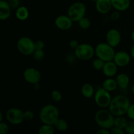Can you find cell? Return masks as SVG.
<instances>
[{"label": "cell", "instance_id": "cell-2", "mask_svg": "<svg viewBox=\"0 0 134 134\" xmlns=\"http://www.w3.org/2000/svg\"><path fill=\"white\" fill-rule=\"evenodd\" d=\"M39 117L43 124L54 125L56 120L60 118V111L54 105L47 104L40 110Z\"/></svg>", "mask_w": 134, "mask_h": 134}, {"label": "cell", "instance_id": "cell-32", "mask_svg": "<svg viewBox=\"0 0 134 134\" xmlns=\"http://www.w3.org/2000/svg\"><path fill=\"white\" fill-rule=\"evenodd\" d=\"M126 115L130 120H134V103L130 105L127 111Z\"/></svg>", "mask_w": 134, "mask_h": 134}, {"label": "cell", "instance_id": "cell-29", "mask_svg": "<svg viewBox=\"0 0 134 134\" xmlns=\"http://www.w3.org/2000/svg\"><path fill=\"white\" fill-rule=\"evenodd\" d=\"M126 133L134 134V120H130L128 122L126 126L124 128Z\"/></svg>", "mask_w": 134, "mask_h": 134}, {"label": "cell", "instance_id": "cell-26", "mask_svg": "<svg viewBox=\"0 0 134 134\" xmlns=\"http://www.w3.org/2000/svg\"><path fill=\"white\" fill-rule=\"evenodd\" d=\"M105 62L103 61V60L99 58H97L92 62V67L96 70L102 71L105 65Z\"/></svg>", "mask_w": 134, "mask_h": 134}, {"label": "cell", "instance_id": "cell-13", "mask_svg": "<svg viewBox=\"0 0 134 134\" xmlns=\"http://www.w3.org/2000/svg\"><path fill=\"white\" fill-rule=\"evenodd\" d=\"M106 41L113 47H116L121 42V34L120 31L116 29L109 30L106 34Z\"/></svg>", "mask_w": 134, "mask_h": 134}, {"label": "cell", "instance_id": "cell-10", "mask_svg": "<svg viewBox=\"0 0 134 134\" xmlns=\"http://www.w3.org/2000/svg\"><path fill=\"white\" fill-rule=\"evenodd\" d=\"M23 77L25 81L31 85L39 83L41 80V73L38 69L34 68H27L23 73Z\"/></svg>", "mask_w": 134, "mask_h": 134}, {"label": "cell", "instance_id": "cell-42", "mask_svg": "<svg viewBox=\"0 0 134 134\" xmlns=\"http://www.w3.org/2000/svg\"><path fill=\"white\" fill-rule=\"evenodd\" d=\"M131 90H132V94H133L134 95V83L133 84V85L132 86V88H131Z\"/></svg>", "mask_w": 134, "mask_h": 134}, {"label": "cell", "instance_id": "cell-3", "mask_svg": "<svg viewBox=\"0 0 134 134\" xmlns=\"http://www.w3.org/2000/svg\"><path fill=\"white\" fill-rule=\"evenodd\" d=\"M115 116L110 112L109 110L102 108L96 111L94 116L95 121L99 128L111 129L114 126Z\"/></svg>", "mask_w": 134, "mask_h": 134}, {"label": "cell", "instance_id": "cell-22", "mask_svg": "<svg viewBox=\"0 0 134 134\" xmlns=\"http://www.w3.org/2000/svg\"><path fill=\"white\" fill-rule=\"evenodd\" d=\"M54 126L55 129L57 130L59 132H66L68 130V128H69V124H68V122L65 120L59 118L56 120V122L54 124Z\"/></svg>", "mask_w": 134, "mask_h": 134}, {"label": "cell", "instance_id": "cell-28", "mask_svg": "<svg viewBox=\"0 0 134 134\" xmlns=\"http://www.w3.org/2000/svg\"><path fill=\"white\" fill-rule=\"evenodd\" d=\"M51 98L53 101L56 102H58L62 100V95L61 92L57 90H54L51 92Z\"/></svg>", "mask_w": 134, "mask_h": 134}, {"label": "cell", "instance_id": "cell-23", "mask_svg": "<svg viewBox=\"0 0 134 134\" xmlns=\"http://www.w3.org/2000/svg\"><path fill=\"white\" fill-rule=\"evenodd\" d=\"M55 128L54 125L48 124H43L39 128V134H53L55 132Z\"/></svg>", "mask_w": 134, "mask_h": 134}, {"label": "cell", "instance_id": "cell-30", "mask_svg": "<svg viewBox=\"0 0 134 134\" xmlns=\"http://www.w3.org/2000/svg\"><path fill=\"white\" fill-rule=\"evenodd\" d=\"M9 132V126L7 123L0 122V134H7Z\"/></svg>", "mask_w": 134, "mask_h": 134}, {"label": "cell", "instance_id": "cell-14", "mask_svg": "<svg viewBox=\"0 0 134 134\" xmlns=\"http://www.w3.org/2000/svg\"><path fill=\"white\" fill-rule=\"evenodd\" d=\"M103 73L107 77H113L115 76L118 71V65L113 60L106 62L102 69Z\"/></svg>", "mask_w": 134, "mask_h": 134}, {"label": "cell", "instance_id": "cell-9", "mask_svg": "<svg viewBox=\"0 0 134 134\" xmlns=\"http://www.w3.org/2000/svg\"><path fill=\"white\" fill-rule=\"evenodd\" d=\"M7 120L13 125H19L24 120V111L16 107H12L7 111L5 114Z\"/></svg>", "mask_w": 134, "mask_h": 134}, {"label": "cell", "instance_id": "cell-34", "mask_svg": "<svg viewBox=\"0 0 134 134\" xmlns=\"http://www.w3.org/2000/svg\"><path fill=\"white\" fill-rule=\"evenodd\" d=\"M35 50H43L44 47V43L41 40H37L34 41Z\"/></svg>", "mask_w": 134, "mask_h": 134}, {"label": "cell", "instance_id": "cell-1", "mask_svg": "<svg viewBox=\"0 0 134 134\" xmlns=\"http://www.w3.org/2000/svg\"><path fill=\"white\" fill-rule=\"evenodd\" d=\"M129 98L123 94H119L112 98L109 110L115 116H124L130 106Z\"/></svg>", "mask_w": 134, "mask_h": 134}, {"label": "cell", "instance_id": "cell-40", "mask_svg": "<svg viewBox=\"0 0 134 134\" xmlns=\"http://www.w3.org/2000/svg\"><path fill=\"white\" fill-rule=\"evenodd\" d=\"M131 39H132V40L134 42V30L132 31V34H131Z\"/></svg>", "mask_w": 134, "mask_h": 134}, {"label": "cell", "instance_id": "cell-24", "mask_svg": "<svg viewBox=\"0 0 134 134\" xmlns=\"http://www.w3.org/2000/svg\"><path fill=\"white\" fill-rule=\"evenodd\" d=\"M128 122L127 119L123 116H115V121H114V126L124 130L127 124H128Z\"/></svg>", "mask_w": 134, "mask_h": 134}, {"label": "cell", "instance_id": "cell-16", "mask_svg": "<svg viewBox=\"0 0 134 134\" xmlns=\"http://www.w3.org/2000/svg\"><path fill=\"white\" fill-rule=\"evenodd\" d=\"M11 7L8 1L0 0V20H6L11 14Z\"/></svg>", "mask_w": 134, "mask_h": 134}, {"label": "cell", "instance_id": "cell-31", "mask_svg": "<svg viewBox=\"0 0 134 134\" xmlns=\"http://www.w3.org/2000/svg\"><path fill=\"white\" fill-rule=\"evenodd\" d=\"M34 118V113L33 111L30 110H27V111H24V120L30 121L31 120Z\"/></svg>", "mask_w": 134, "mask_h": 134}, {"label": "cell", "instance_id": "cell-36", "mask_svg": "<svg viewBox=\"0 0 134 134\" xmlns=\"http://www.w3.org/2000/svg\"><path fill=\"white\" fill-rule=\"evenodd\" d=\"M79 44L80 43H79L78 41L76 40V39H73V40L70 41V42H69V47L72 49L75 50L78 47V46L79 45Z\"/></svg>", "mask_w": 134, "mask_h": 134}, {"label": "cell", "instance_id": "cell-27", "mask_svg": "<svg viewBox=\"0 0 134 134\" xmlns=\"http://www.w3.org/2000/svg\"><path fill=\"white\" fill-rule=\"evenodd\" d=\"M33 58L35 61H41L43 59L44 56V52L43 50H35L32 54Z\"/></svg>", "mask_w": 134, "mask_h": 134}, {"label": "cell", "instance_id": "cell-4", "mask_svg": "<svg viewBox=\"0 0 134 134\" xmlns=\"http://www.w3.org/2000/svg\"><path fill=\"white\" fill-rule=\"evenodd\" d=\"M115 53V48L107 43H98L95 47L96 56L105 62L113 60Z\"/></svg>", "mask_w": 134, "mask_h": 134}, {"label": "cell", "instance_id": "cell-18", "mask_svg": "<svg viewBox=\"0 0 134 134\" xmlns=\"http://www.w3.org/2000/svg\"><path fill=\"white\" fill-rule=\"evenodd\" d=\"M94 87L89 83H85L81 87V94L86 99H90L94 97L95 94Z\"/></svg>", "mask_w": 134, "mask_h": 134}, {"label": "cell", "instance_id": "cell-7", "mask_svg": "<svg viewBox=\"0 0 134 134\" xmlns=\"http://www.w3.org/2000/svg\"><path fill=\"white\" fill-rule=\"evenodd\" d=\"M94 97L96 104L100 108L109 107L113 98L109 92L102 87L96 92Z\"/></svg>", "mask_w": 134, "mask_h": 134}, {"label": "cell", "instance_id": "cell-41", "mask_svg": "<svg viewBox=\"0 0 134 134\" xmlns=\"http://www.w3.org/2000/svg\"><path fill=\"white\" fill-rule=\"evenodd\" d=\"M3 122V113L0 112V122Z\"/></svg>", "mask_w": 134, "mask_h": 134}, {"label": "cell", "instance_id": "cell-5", "mask_svg": "<svg viewBox=\"0 0 134 134\" xmlns=\"http://www.w3.org/2000/svg\"><path fill=\"white\" fill-rule=\"evenodd\" d=\"M86 11V8L85 3L77 1L70 5L68 10V15L73 22H78L81 18L85 16Z\"/></svg>", "mask_w": 134, "mask_h": 134}, {"label": "cell", "instance_id": "cell-37", "mask_svg": "<svg viewBox=\"0 0 134 134\" xmlns=\"http://www.w3.org/2000/svg\"><path fill=\"white\" fill-rule=\"evenodd\" d=\"M119 18H120V14H119V11H117V10L113 13L110 16V18L112 21L117 20Z\"/></svg>", "mask_w": 134, "mask_h": 134}, {"label": "cell", "instance_id": "cell-25", "mask_svg": "<svg viewBox=\"0 0 134 134\" xmlns=\"http://www.w3.org/2000/svg\"><path fill=\"white\" fill-rule=\"evenodd\" d=\"M78 24L80 28H81L82 30H87L90 27L91 22L88 18L84 16L83 18H82L79 21Z\"/></svg>", "mask_w": 134, "mask_h": 134}, {"label": "cell", "instance_id": "cell-12", "mask_svg": "<svg viewBox=\"0 0 134 134\" xmlns=\"http://www.w3.org/2000/svg\"><path fill=\"white\" fill-rule=\"evenodd\" d=\"M73 21L68 15H60L55 19V26L60 30L66 31L71 28Z\"/></svg>", "mask_w": 134, "mask_h": 134}, {"label": "cell", "instance_id": "cell-43", "mask_svg": "<svg viewBox=\"0 0 134 134\" xmlns=\"http://www.w3.org/2000/svg\"><path fill=\"white\" fill-rule=\"evenodd\" d=\"M90 1H92V2H96V1H97V0H90Z\"/></svg>", "mask_w": 134, "mask_h": 134}, {"label": "cell", "instance_id": "cell-38", "mask_svg": "<svg viewBox=\"0 0 134 134\" xmlns=\"http://www.w3.org/2000/svg\"><path fill=\"white\" fill-rule=\"evenodd\" d=\"M97 134H110L111 132H110L109 129H107V128H100L96 132Z\"/></svg>", "mask_w": 134, "mask_h": 134}, {"label": "cell", "instance_id": "cell-20", "mask_svg": "<svg viewBox=\"0 0 134 134\" xmlns=\"http://www.w3.org/2000/svg\"><path fill=\"white\" fill-rule=\"evenodd\" d=\"M118 84L116 79H114L112 77H108L107 79L105 80L102 83V88L105 89L109 92L115 91L118 88Z\"/></svg>", "mask_w": 134, "mask_h": 134}, {"label": "cell", "instance_id": "cell-21", "mask_svg": "<svg viewBox=\"0 0 134 134\" xmlns=\"http://www.w3.org/2000/svg\"><path fill=\"white\" fill-rule=\"evenodd\" d=\"M15 16L17 19L21 21H24L29 16V10L25 6H20L16 9Z\"/></svg>", "mask_w": 134, "mask_h": 134}, {"label": "cell", "instance_id": "cell-33", "mask_svg": "<svg viewBox=\"0 0 134 134\" xmlns=\"http://www.w3.org/2000/svg\"><path fill=\"white\" fill-rule=\"evenodd\" d=\"M110 132H111V134H124L125 133V131L124 130L121 129L120 128H118V127L113 126L110 129Z\"/></svg>", "mask_w": 134, "mask_h": 134}, {"label": "cell", "instance_id": "cell-6", "mask_svg": "<svg viewBox=\"0 0 134 134\" xmlns=\"http://www.w3.org/2000/svg\"><path fill=\"white\" fill-rule=\"evenodd\" d=\"M74 54L77 59L82 61H87L94 57L95 54V48L90 44L82 43L79 44L74 51Z\"/></svg>", "mask_w": 134, "mask_h": 134}, {"label": "cell", "instance_id": "cell-17", "mask_svg": "<svg viewBox=\"0 0 134 134\" xmlns=\"http://www.w3.org/2000/svg\"><path fill=\"white\" fill-rule=\"evenodd\" d=\"M113 8L119 12H123L129 9L131 0H111Z\"/></svg>", "mask_w": 134, "mask_h": 134}, {"label": "cell", "instance_id": "cell-15", "mask_svg": "<svg viewBox=\"0 0 134 134\" xmlns=\"http://www.w3.org/2000/svg\"><path fill=\"white\" fill-rule=\"evenodd\" d=\"M111 0H97L96 2V8L98 13L101 14H107L112 9Z\"/></svg>", "mask_w": 134, "mask_h": 134}, {"label": "cell", "instance_id": "cell-8", "mask_svg": "<svg viewBox=\"0 0 134 134\" xmlns=\"http://www.w3.org/2000/svg\"><path fill=\"white\" fill-rule=\"evenodd\" d=\"M17 48L18 51L25 56L32 55L35 51L34 41L28 37H22L17 41Z\"/></svg>", "mask_w": 134, "mask_h": 134}, {"label": "cell", "instance_id": "cell-35", "mask_svg": "<svg viewBox=\"0 0 134 134\" xmlns=\"http://www.w3.org/2000/svg\"><path fill=\"white\" fill-rule=\"evenodd\" d=\"M9 3L12 9H16L20 5V0H9Z\"/></svg>", "mask_w": 134, "mask_h": 134}, {"label": "cell", "instance_id": "cell-39", "mask_svg": "<svg viewBox=\"0 0 134 134\" xmlns=\"http://www.w3.org/2000/svg\"><path fill=\"white\" fill-rule=\"evenodd\" d=\"M130 54L131 56H132V58L134 60V44L132 45V48H131V51H130Z\"/></svg>", "mask_w": 134, "mask_h": 134}, {"label": "cell", "instance_id": "cell-19", "mask_svg": "<svg viewBox=\"0 0 134 134\" xmlns=\"http://www.w3.org/2000/svg\"><path fill=\"white\" fill-rule=\"evenodd\" d=\"M116 81L118 86L122 89H126L128 87L130 84L129 76L126 73H120L116 77Z\"/></svg>", "mask_w": 134, "mask_h": 134}, {"label": "cell", "instance_id": "cell-11", "mask_svg": "<svg viewBox=\"0 0 134 134\" xmlns=\"http://www.w3.org/2000/svg\"><path fill=\"white\" fill-rule=\"evenodd\" d=\"M131 54L124 51H120L115 53L113 61L120 68L127 66L131 61Z\"/></svg>", "mask_w": 134, "mask_h": 134}]
</instances>
